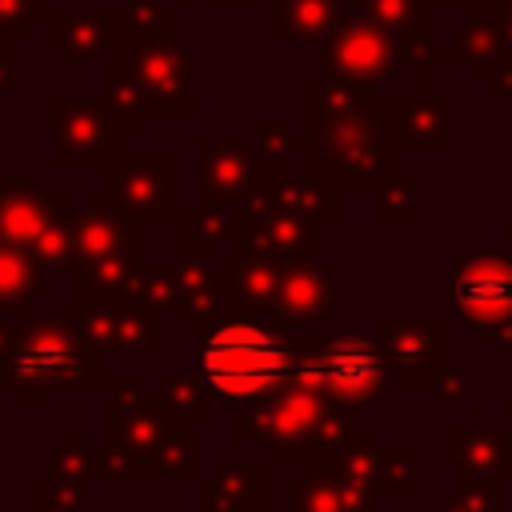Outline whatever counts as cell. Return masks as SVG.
Here are the masks:
<instances>
[{"instance_id":"6da1fadb","label":"cell","mask_w":512,"mask_h":512,"mask_svg":"<svg viewBox=\"0 0 512 512\" xmlns=\"http://www.w3.org/2000/svg\"><path fill=\"white\" fill-rule=\"evenodd\" d=\"M284 368V344L256 324H224L200 344V376L228 400H248L272 388Z\"/></svg>"},{"instance_id":"3957f363","label":"cell","mask_w":512,"mask_h":512,"mask_svg":"<svg viewBox=\"0 0 512 512\" xmlns=\"http://www.w3.org/2000/svg\"><path fill=\"white\" fill-rule=\"evenodd\" d=\"M316 368H320V380H324L332 392L352 396V400L372 396L376 384H380V360H376V352L364 348V344H336V348L324 352V360H320Z\"/></svg>"},{"instance_id":"7a4b0ae2","label":"cell","mask_w":512,"mask_h":512,"mask_svg":"<svg viewBox=\"0 0 512 512\" xmlns=\"http://www.w3.org/2000/svg\"><path fill=\"white\" fill-rule=\"evenodd\" d=\"M456 304L468 316H480V320L512 312V268L496 264V260L468 264L456 276Z\"/></svg>"}]
</instances>
